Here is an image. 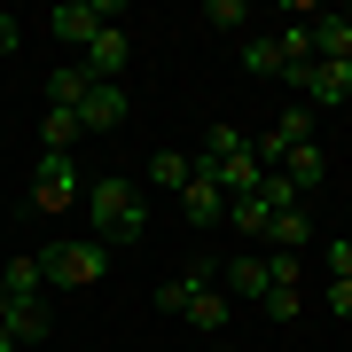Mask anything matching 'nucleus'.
I'll use <instances>...</instances> for the list:
<instances>
[{"instance_id":"obj_1","label":"nucleus","mask_w":352,"mask_h":352,"mask_svg":"<svg viewBox=\"0 0 352 352\" xmlns=\"http://www.w3.org/2000/svg\"><path fill=\"white\" fill-rule=\"evenodd\" d=\"M157 305H164V314H180L196 337H219V329L235 321V305H227V289H219V266H212V258H188V274L164 282V289H157Z\"/></svg>"},{"instance_id":"obj_2","label":"nucleus","mask_w":352,"mask_h":352,"mask_svg":"<svg viewBox=\"0 0 352 352\" xmlns=\"http://www.w3.org/2000/svg\"><path fill=\"white\" fill-rule=\"evenodd\" d=\"M87 227H94V243L102 251H118V243H141L149 235V212H141V188L126 173H102V180H87Z\"/></svg>"},{"instance_id":"obj_3","label":"nucleus","mask_w":352,"mask_h":352,"mask_svg":"<svg viewBox=\"0 0 352 352\" xmlns=\"http://www.w3.org/2000/svg\"><path fill=\"white\" fill-rule=\"evenodd\" d=\"M102 266H110V251H102L94 235H78V243H47V251H39V274H47V289H94V282H102Z\"/></svg>"},{"instance_id":"obj_4","label":"nucleus","mask_w":352,"mask_h":352,"mask_svg":"<svg viewBox=\"0 0 352 352\" xmlns=\"http://www.w3.org/2000/svg\"><path fill=\"white\" fill-rule=\"evenodd\" d=\"M110 24H118V0H63V8L47 16L55 47H71V55H87V47H94V32H110Z\"/></svg>"},{"instance_id":"obj_5","label":"nucleus","mask_w":352,"mask_h":352,"mask_svg":"<svg viewBox=\"0 0 352 352\" xmlns=\"http://www.w3.org/2000/svg\"><path fill=\"white\" fill-rule=\"evenodd\" d=\"M87 204V180H78V164L71 157H39V173H32V212H78Z\"/></svg>"},{"instance_id":"obj_6","label":"nucleus","mask_w":352,"mask_h":352,"mask_svg":"<svg viewBox=\"0 0 352 352\" xmlns=\"http://www.w3.org/2000/svg\"><path fill=\"white\" fill-rule=\"evenodd\" d=\"M282 87H298L305 110H344L352 102V63H305V71H289Z\"/></svg>"},{"instance_id":"obj_7","label":"nucleus","mask_w":352,"mask_h":352,"mask_svg":"<svg viewBox=\"0 0 352 352\" xmlns=\"http://www.w3.org/2000/svg\"><path fill=\"white\" fill-rule=\"evenodd\" d=\"M219 289H227V305H266V289H274L266 251H235V258L219 266Z\"/></svg>"},{"instance_id":"obj_8","label":"nucleus","mask_w":352,"mask_h":352,"mask_svg":"<svg viewBox=\"0 0 352 352\" xmlns=\"http://www.w3.org/2000/svg\"><path fill=\"white\" fill-rule=\"evenodd\" d=\"M0 329L16 344H39V337H55V314H47V298H8L0 289Z\"/></svg>"},{"instance_id":"obj_9","label":"nucleus","mask_w":352,"mask_h":352,"mask_svg":"<svg viewBox=\"0 0 352 352\" xmlns=\"http://www.w3.org/2000/svg\"><path fill=\"white\" fill-rule=\"evenodd\" d=\"M126 55H133V39H126V24H110V32H94V47L78 55V63H87L102 87H118V78H126Z\"/></svg>"},{"instance_id":"obj_10","label":"nucleus","mask_w":352,"mask_h":352,"mask_svg":"<svg viewBox=\"0 0 352 352\" xmlns=\"http://www.w3.org/2000/svg\"><path fill=\"white\" fill-rule=\"evenodd\" d=\"M94 87H102V78L71 55V63H55V78H47V110H87V94H94Z\"/></svg>"},{"instance_id":"obj_11","label":"nucleus","mask_w":352,"mask_h":352,"mask_svg":"<svg viewBox=\"0 0 352 352\" xmlns=\"http://www.w3.org/2000/svg\"><path fill=\"white\" fill-rule=\"evenodd\" d=\"M180 204H188V227H219V219H227V188L204 173V164H196L188 188H180Z\"/></svg>"},{"instance_id":"obj_12","label":"nucleus","mask_w":352,"mask_h":352,"mask_svg":"<svg viewBox=\"0 0 352 352\" xmlns=\"http://www.w3.org/2000/svg\"><path fill=\"white\" fill-rule=\"evenodd\" d=\"M78 126H87V133L126 126V78H118V87H94V94H87V110H78Z\"/></svg>"},{"instance_id":"obj_13","label":"nucleus","mask_w":352,"mask_h":352,"mask_svg":"<svg viewBox=\"0 0 352 352\" xmlns=\"http://www.w3.org/2000/svg\"><path fill=\"white\" fill-rule=\"evenodd\" d=\"M78 141H87V126H78V110H47V118H39V149H55V157H71Z\"/></svg>"},{"instance_id":"obj_14","label":"nucleus","mask_w":352,"mask_h":352,"mask_svg":"<svg viewBox=\"0 0 352 352\" xmlns=\"http://www.w3.org/2000/svg\"><path fill=\"white\" fill-rule=\"evenodd\" d=\"M0 289H8V298H47V274H39V251H24V258H8V266H0Z\"/></svg>"},{"instance_id":"obj_15","label":"nucleus","mask_w":352,"mask_h":352,"mask_svg":"<svg viewBox=\"0 0 352 352\" xmlns=\"http://www.w3.org/2000/svg\"><path fill=\"white\" fill-rule=\"evenodd\" d=\"M149 180H157V188H173V196H180V188L196 180V149H157V157H149Z\"/></svg>"},{"instance_id":"obj_16","label":"nucleus","mask_w":352,"mask_h":352,"mask_svg":"<svg viewBox=\"0 0 352 352\" xmlns=\"http://www.w3.org/2000/svg\"><path fill=\"white\" fill-rule=\"evenodd\" d=\"M266 243H274V251H305V243H314V219H305V204H289V212H274V227H266Z\"/></svg>"},{"instance_id":"obj_17","label":"nucleus","mask_w":352,"mask_h":352,"mask_svg":"<svg viewBox=\"0 0 352 352\" xmlns=\"http://www.w3.org/2000/svg\"><path fill=\"white\" fill-rule=\"evenodd\" d=\"M282 173H289V180H298V196H314V188H321V180H329V157L314 149V141H305V149H289V157H282Z\"/></svg>"},{"instance_id":"obj_18","label":"nucleus","mask_w":352,"mask_h":352,"mask_svg":"<svg viewBox=\"0 0 352 352\" xmlns=\"http://www.w3.org/2000/svg\"><path fill=\"white\" fill-rule=\"evenodd\" d=\"M243 71H251V78H282V47H274V32H251V39H243Z\"/></svg>"},{"instance_id":"obj_19","label":"nucleus","mask_w":352,"mask_h":352,"mask_svg":"<svg viewBox=\"0 0 352 352\" xmlns=\"http://www.w3.org/2000/svg\"><path fill=\"white\" fill-rule=\"evenodd\" d=\"M235 149H251V133H243V126H212V133H204V149H196V164H227Z\"/></svg>"},{"instance_id":"obj_20","label":"nucleus","mask_w":352,"mask_h":352,"mask_svg":"<svg viewBox=\"0 0 352 352\" xmlns=\"http://www.w3.org/2000/svg\"><path fill=\"white\" fill-rule=\"evenodd\" d=\"M258 314H266V321H298V314H305V282H274Z\"/></svg>"},{"instance_id":"obj_21","label":"nucleus","mask_w":352,"mask_h":352,"mask_svg":"<svg viewBox=\"0 0 352 352\" xmlns=\"http://www.w3.org/2000/svg\"><path fill=\"white\" fill-rule=\"evenodd\" d=\"M204 24H212V32H243L251 8H243V0H204Z\"/></svg>"},{"instance_id":"obj_22","label":"nucleus","mask_w":352,"mask_h":352,"mask_svg":"<svg viewBox=\"0 0 352 352\" xmlns=\"http://www.w3.org/2000/svg\"><path fill=\"white\" fill-rule=\"evenodd\" d=\"M321 266H329V282H352V235H337V243H329V251H321Z\"/></svg>"},{"instance_id":"obj_23","label":"nucleus","mask_w":352,"mask_h":352,"mask_svg":"<svg viewBox=\"0 0 352 352\" xmlns=\"http://www.w3.org/2000/svg\"><path fill=\"white\" fill-rule=\"evenodd\" d=\"M321 305H329L337 321H352V282H329V298H321Z\"/></svg>"},{"instance_id":"obj_24","label":"nucleus","mask_w":352,"mask_h":352,"mask_svg":"<svg viewBox=\"0 0 352 352\" xmlns=\"http://www.w3.org/2000/svg\"><path fill=\"white\" fill-rule=\"evenodd\" d=\"M16 39H24V24H16L8 8H0V55H16Z\"/></svg>"},{"instance_id":"obj_25","label":"nucleus","mask_w":352,"mask_h":352,"mask_svg":"<svg viewBox=\"0 0 352 352\" xmlns=\"http://www.w3.org/2000/svg\"><path fill=\"white\" fill-rule=\"evenodd\" d=\"M337 16H344V24H352V8H337Z\"/></svg>"},{"instance_id":"obj_26","label":"nucleus","mask_w":352,"mask_h":352,"mask_svg":"<svg viewBox=\"0 0 352 352\" xmlns=\"http://www.w3.org/2000/svg\"><path fill=\"white\" fill-rule=\"evenodd\" d=\"M204 352H227V344H204Z\"/></svg>"},{"instance_id":"obj_27","label":"nucleus","mask_w":352,"mask_h":352,"mask_svg":"<svg viewBox=\"0 0 352 352\" xmlns=\"http://www.w3.org/2000/svg\"><path fill=\"white\" fill-rule=\"evenodd\" d=\"M16 352H39V344H16Z\"/></svg>"}]
</instances>
